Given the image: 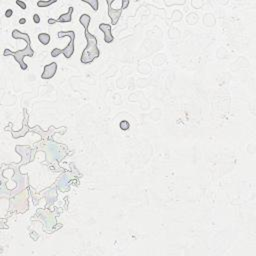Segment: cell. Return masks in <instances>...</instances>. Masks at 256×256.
Wrapping results in <instances>:
<instances>
[{
	"label": "cell",
	"mask_w": 256,
	"mask_h": 256,
	"mask_svg": "<svg viewBox=\"0 0 256 256\" xmlns=\"http://www.w3.org/2000/svg\"><path fill=\"white\" fill-rule=\"evenodd\" d=\"M12 13H13V12H12L11 9H8V10L6 11V13H5V16H6V17H11Z\"/></svg>",
	"instance_id": "obj_19"
},
{
	"label": "cell",
	"mask_w": 256,
	"mask_h": 256,
	"mask_svg": "<svg viewBox=\"0 0 256 256\" xmlns=\"http://www.w3.org/2000/svg\"><path fill=\"white\" fill-rule=\"evenodd\" d=\"M72 12H73V7H69V10L67 13L62 14L58 19H48V24H53L56 22H71L72 20Z\"/></svg>",
	"instance_id": "obj_7"
},
{
	"label": "cell",
	"mask_w": 256,
	"mask_h": 256,
	"mask_svg": "<svg viewBox=\"0 0 256 256\" xmlns=\"http://www.w3.org/2000/svg\"><path fill=\"white\" fill-rule=\"evenodd\" d=\"M3 54H4V56H7V55H11V56H13L14 59L18 62L19 65H20L21 69L26 70V69H27V65H26L25 62L23 61V58L25 56L32 57L33 55H34V51H33V49L31 48V45L27 44V46L24 48V49L18 50V51H16V52H12V51H10V50L5 49V50H4Z\"/></svg>",
	"instance_id": "obj_2"
},
{
	"label": "cell",
	"mask_w": 256,
	"mask_h": 256,
	"mask_svg": "<svg viewBox=\"0 0 256 256\" xmlns=\"http://www.w3.org/2000/svg\"><path fill=\"white\" fill-rule=\"evenodd\" d=\"M16 4H17V5L20 7L21 9H24V10H25L26 8H27V6H26V4L24 3V2H22V1H20V0H16Z\"/></svg>",
	"instance_id": "obj_16"
},
{
	"label": "cell",
	"mask_w": 256,
	"mask_h": 256,
	"mask_svg": "<svg viewBox=\"0 0 256 256\" xmlns=\"http://www.w3.org/2000/svg\"><path fill=\"white\" fill-rule=\"evenodd\" d=\"M12 37H13L14 39H23V40L26 41L27 44H30L29 36L26 34V33L20 32V31L17 30V29H14L13 31H12Z\"/></svg>",
	"instance_id": "obj_8"
},
{
	"label": "cell",
	"mask_w": 256,
	"mask_h": 256,
	"mask_svg": "<svg viewBox=\"0 0 256 256\" xmlns=\"http://www.w3.org/2000/svg\"><path fill=\"white\" fill-rule=\"evenodd\" d=\"M83 2L89 4V5L93 8V10H95V11L98 10V1L97 0H83Z\"/></svg>",
	"instance_id": "obj_12"
},
{
	"label": "cell",
	"mask_w": 256,
	"mask_h": 256,
	"mask_svg": "<svg viewBox=\"0 0 256 256\" xmlns=\"http://www.w3.org/2000/svg\"><path fill=\"white\" fill-rule=\"evenodd\" d=\"M99 29L104 33V41L106 43H111L114 40V37H113L112 32H111L110 24H105V23L99 24Z\"/></svg>",
	"instance_id": "obj_6"
},
{
	"label": "cell",
	"mask_w": 256,
	"mask_h": 256,
	"mask_svg": "<svg viewBox=\"0 0 256 256\" xmlns=\"http://www.w3.org/2000/svg\"><path fill=\"white\" fill-rule=\"evenodd\" d=\"M129 5V1H127V0H123L122 1V7L121 8L123 9V10H124L125 8H126V7Z\"/></svg>",
	"instance_id": "obj_18"
},
{
	"label": "cell",
	"mask_w": 256,
	"mask_h": 256,
	"mask_svg": "<svg viewBox=\"0 0 256 256\" xmlns=\"http://www.w3.org/2000/svg\"><path fill=\"white\" fill-rule=\"evenodd\" d=\"M56 71H57L56 62H51L50 64H47L44 66V70H43L42 74H41V78L44 79V80L51 79L56 74Z\"/></svg>",
	"instance_id": "obj_4"
},
{
	"label": "cell",
	"mask_w": 256,
	"mask_h": 256,
	"mask_svg": "<svg viewBox=\"0 0 256 256\" xmlns=\"http://www.w3.org/2000/svg\"><path fill=\"white\" fill-rule=\"evenodd\" d=\"M112 2L107 1V4H108V15H109V17L111 19L112 25H116L118 20H119V18H120V16H121V13H122L123 9L122 8H118V9L112 8V7H111Z\"/></svg>",
	"instance_id": "obj_5"
},
{
	"label": "cell",
	"mask_w": 256,
	"mask_h": 256,
	"mask_svg": "<svg viewBox=\"0 0 256 256\" xmlns=\"http://www.w3.org/2000/svg\"><path fill=\"white\" fill-rule=\"evenodd\" d=\"M84 33H85L87 45H86L85 49L82 52L80 61L82 64H90L96 58H98L99 55H100V52H99L97 46V38L91 34L88 30H86Z\"/></svg>",
	"instance_id": "obj_1"
},
{
	"label": "cell",
	"mask_w": 256,
	"mask_h": 256,
	"mask_svg": "<svg viewBox=\"0 0 256 256\" xmlns=\"http://www.w3.org/2000/svg\"><path fill=\"white\" fill-rule=\"evenodd\" d=\"M64 36H69L70 37V42L67 44V46L64 49H61L62 54H64V56L66 58H70L74 53V39H75V32L72 30L70 31H60L58 32V37H64Z\"/></svg>",
	"instance_id": "obj_3"
},
{
	"label": "cell",
	"mask_w": 256,
	"mask_h": 256,
	"mask_svg": "<svg viewBox=\"0 0 256 256\" xmlns=\"http://www.w3.org/2000/svg\"><path fill=\"white\" fill-rule=\"evenodd\" d=\"M61 53H62L61 49H59V48H54V49L51 51V56L52 57H57V56H59Z\"/></svg>",
	"instance_id": "obj_15"
},
{
	"label": "cell",
	"mask_w": 256,
	"mask_h": 256,
	"mask_svg": "<svg viewBox=\"0 0 256 256\" xmlns=\"http://www.w3.org/2000/svg\"><path fill=\"white\" fill-rule=\"evenodd\" d=\"M24 128H27V120H25V122H23V129L21 130V131L17 132V133L13 134V135H14L13 137H15V138H17V137L24 136V135H25V133H27V131H28V130H24Z\"/></svg>",
	"instance_id": "obj_11"
},
{
	"label": "cell",
	"mask_w": 256,
	"mask_h": 256,
	"mask_svg": "<svg viewBox=\"0 0 256 256\" xmlns=\"http://www.w3.org/2000/svg\"><path fill=\"white\" fill-rule=\"evenodd\" d=\"M33 21H34L36 24L39 23L40 22V16L38 15V14H34V15H33Z\"/></svg>",
	"instance_id": "obj_17"
},
{
	"label": "cell",
	"mask_w": 256,
	"mask_h": 256,
	"mask_svg": "<svg viewBox=\"0 0 256 256\" xmlns=\"http://www.w3.org/2000/svg\"><path fill=\"white\" fill-rule=\"evenodd\" d=\"M55 2H56V0H52V1H42V0H40V1L37 2V5L41 7V8H44V7L51 5V4L55 3Z\"/></svg>",
	"instance_id": "obj_13"
},
{
	"label": "cell",
	"mask_w": 256,
	"mask_h": 256,
	"mask_svg": "<svg viewBox=\"0 0 256 256\" xmlns=\"http://www.w3.org/2000/svg\"><path fill=\"white\" fill-rule=\"evenodd\" d=\"M38 40L40 41V43H42L43 45H47L50 42V35L47 33H40L38 35Z\"/></svg>",
	"instance_id": "obj_10"
},
{
	"label": "cell",
	"mask_w": 256,
	"mask_h": 256,
	"mask_svg": "<svg viewBox=\"0 0 256 256\" xmlns=\"http://www.w3.org/2000/svg\"><path fill=\"white\" fill-rule=\"evenodd\" d=\"M19 22H20L21 24H24V23L26 22V19L25 18H21L20 20H19Z\"/></svg>",
	"instance_id": "obj_20"
},
{
	"label": "cell",
	"mask_w": 256,
	"mask_h": 256,
	"mask_svg": "<svg viewBox=\"0 0 256 256\" xmlns=\"http://www.w3.org/2000/svg\"><path fill=\"white\" fill-rule=\"evenodd\" d=\"M119 126H120V128H121V129L123 130V131H125V130H128V129H129L130 125H129V123H128V121H126V120H122V121L120 122Z\"/></svg>",
	"instance_id": "obj_14"
},
{
	"label": "cell",
	"mask_w": 256,
	"mask_h": 256,
	"mask_svg": "<svg viewBox=\"0 0 256 256\" xmlns=\"http://www.w3.org/2000/svg\"><path fill=\"white\" fill-rule=\"evenodd\" d=\"M90 20H91V17L88 15V14H82L79 18V21H80V24L84 27V29L88 30V26H89V23H90Z\"/></svg>",
	"instance_id": "obj_9"
}]
</instances>
